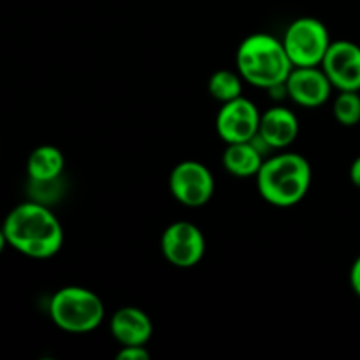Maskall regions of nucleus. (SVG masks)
Segmentation results:
<instances>
[{"mask_svg":"<svg viewBox=\"0 0 360 360\" xmlns=\"http://www.w3.org/2000/svg\"><path fill=\"white\" fill-rule=\"evenodd\" d=\"M7 245L30 259H49L63 245V229L46 204L23 202L7 214L2 225Z\"/></svg>","mask_w":360,"mask_h":360,"instance_id":"f257e3e1","label":"nucleus"},{"mask_svg":"<svg viewBox=\"0 0 360 360\" xmlns=\"http://www.w3.org/2000/svg\"><path fill=\"white\" fill-rule=\"evenodd\" d=\"M255 178L257 190L266 202L276 207H290L308 195L313 172L302 155L283 151L266 158Z\"/></svg>","mask_w":360,"mask_h":360,"instance_id":"f03ea898","label":"nucleus"},{"mask_svg":"<svg viewBox=\"0 0 360 360\" xmlns=\"http://www.w3.org/2000/svg\"><path fill=\"white\" fill-rule=\"evenodd\" d=\"M236 63L239 76L246 83L266 90L285 83L294 69L281 39L271 34L248 35L239 44Z\"/></svg>","mask_w":360,"mask_h":360,"instance_id":"7ed1b4c3","label":"nucleus"},{"mask_svg":"<svg viewBox=\"0 0 360 360\" xmlns=\"http://www.w3.org/2000/svg\"><path fill=\"white\" fill-rule=\"evenodd\" d=\"M105 315L102 299L84 287H63L49 301V316L58 329L86 334L97 329Z\"/></svg>","mask_w":360,"mask_h":360,"instance_id":"20e7f679","label":"nucleus"},{"mask_svg":"<svg viewBox=\"0 0 360 360\" xmlns=\"http://www.w3.org/2000/svg\"><path fill=\"white\" fill-rule=\"evenodd\" d=\"M294 67L320 65L330 46V35L326 25L316 18H297L285 30L281 39Z\"/></svg>","mask_w":360,"mask_h":360,"instance_id":"39448f33","label":"nucleus"},{"mask_svg":"<svg viewBox=\"0 0 360 360\" xmlns=\"http://www.w3.org/2000/svg\"><path fill=\"white\" fill-rule=\"evenodd\" d=\"M172 197L186 207H200L214 193V178L210 169L197 160L179 162L169 176Z\"/></svg>","mask_w":360,"mask_h":360,"instance_id":"423d86ee","label":"nucleus"},{"mask_svg":"<svg viewBox=\"0 0 360 360\" xmlns=\"http://www.w3.org/2000/svg\"><path fill=\"white\" fill-rule=\"evenodd\" d=\"M160 250L169 264L179 269H190L202 260L206 239L195 224L174 221L162 234Z\"/></svg>","mask_w":360,"mask_h":360,"instance_id":"0eeeda50","label":"nucleus"},{"mask_svg":"<svg viewBox=\"0 0 360 360\" xmlns=\"http://www.w3.org/2000/svg\"><path fill=\"white\" fill-rule=\"evenodd\" d=\"M260 112L250 98L238 97L224 102L217 115V132L227 144L252 141L259 134Z\"/></svg>","mask_w":360,"mask_h":360,"instance_id":"6e6552de","label":"nucleus"},{"mask_svg":"<svg viewBox=\"0 0 360 360\" xmlns=\"http://www.w3.org/2000/svg\"><path fill=\"white\" fill-rule=\"evenodd\" d=\"M320 67L336 90L360 91V46L355 42H330Z\"/></svg>","mask_w":360,"mask_h":360,"instance_id":"1a4fd4ad","label":"nucleus"},{"mask_svg":"<svg viewBox=\"0 0 360 360\" xmlns=\"http://www.w3.org/2000/svg\"><path fill=\"white\" fill-rule=\"evenodd\" d=\"M287 94L301 108H320L329 101L333 84L320 65L294 67L287 77Z\"/></svg>","mask_w":360,"mask_h":360,"instance_id":"9d476101","label":"nucleus"},{"mask_svg":"<svg viewBox=\"0 0 360 360\" xmlns=\"http://www.w3.org/2000/svg\"><path fill=\"white\" fill-rule=\"evenodd\" d=\"M257 136L271 148V150H285L290 146L299 136V120L294 111L288 108L267 109L260 115L259 134Z\"/></svg>","mask_w":360,"mask_h":360,"instance_id":"9b49d317","label":"nucleus"},{"mask_svg":"<svg viewBox=\"0 0 360 360\" xmlns=\"http://www.w3.org/2000/svg\"><path fill=\"white\" fill-rule=\"evenodd\" d=\"M112 338L122 347H132V345H146L153 334V323L151 319L136 306H125L116 309L109 323Z\"/></svg>","mask_w":360,"mask_h":360,"instance_id":"f8f14e48","label":"nucleus"},{"mask_svg":"<svg viewBox=\"0 0 360 360\" xmlns=\"http://www.w3.org/2000/svg\"><path fill=\"white\" fill-rule=\"evenodd\" d=\"M264 153L257 148L252 141H243V143L227 144L224 151V167L227 169L229 174L236 178H252L259 174L260 167L264 164Z\"/></svg>","mask_w":360,"mask_h":360,"instance_id":"ddd939ff","label":"nucleus"},{"mask_svg":"<svg viewBox=\"0 0 360 360\" xmlns=\"http://www.w3.org/2000/svg\"><path fill=\"white\" fill-rule=\"evenodd\" d=\"M63 167H65L63 153L51 144H42V146L35 148L27 162L28 178L34 181H49V179L62 178Z\"/></svg>","mask_w":360,"mask_h":360,"instance_id":"4468645a","label":"nucleus"},{"mask_svg":"<svg viewBox=\"0 0 360 360\" xmlns=\"http://www.w3.org/2000/svg\"><path fill=\"white\" fill-rule=\"evenodd\" d=\"M207 90H210L211 97L220 101L221 104L243 95V77L239 72H232V70H217L213 76L210 77L207 83Z\"/></svg>","mask_w":360,"mask_h":360,"instance_id":"2eb2a0df","label":"nucleus"},{"mask_svg":"<svg viewBox=\"0 0 360 360\" xmlns=\"http://www.w3.org/2000/svg\"><path fill=\"white\" fill-rule=\"evenodd\" d=\"M334 118L343 127L360 123V91H340L333 105Z\"/></svg>","mask_w":360,"mask_h":360,"instance_id":"dca6fc26","label":"nucleus"},{"mask_svg":"<svg viewBox=\"0 0 360 360\" xmlns=\"http://www.w3.org/2000/svg\"><path fill=\"white\" fill-rule=\"evenodd\" d=\"M116 360H150V352L144 348V345L122 347L116 354Z\"/></svg>","mask_w":360,"mask_h":360,"instance_id":"f3484780","label":"nucleus"},{"mask_svg":"<svg viewBox=\"0 0 360 360\" xmlns=\"http://www.w3.org/2000/svg\"><path fill=\"white\" fill-rule=\"evenodd\" d=\"M350 285L354 288L355 294L360 297V255L355 259L354 266L350 269Z\"/></svg>","mask_w":360,"mask_h":360,"instance_id":"a211bd4d","label":"nucleus"},{"mask_svg":"<svg viewBox=\"0 0 360 360\" xmlns=\"http://www.w3.org/2000/svg\"><path fill=\"white\" fill-rule=\"evenodd\" d=\"M350 179L357 188H360V157L354 160V164L350 165Z\"/></svg>","mask_w":360,"mask_h":360,"instance_id":"6ab92c4d","label":"nucleus"},{"mask_svg":"<svg viewBox=\"0 0 360 360\" xmlns=\"http://www.w3.org/2000/svg\"><path fill=\"white\" fill-rule=\"evenodd\" d=\"M6 245H7V238H6V234H4V229H0V253L4 252Z\"/></svg>","mask_w":360,"mask_h":360,"instance_id":"aec40b11","label":"nucleus"}]
</instances>
